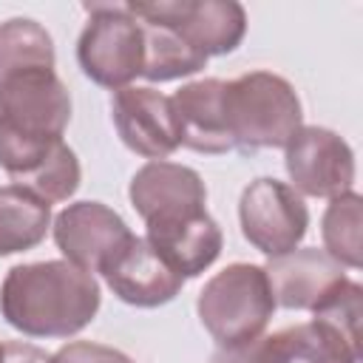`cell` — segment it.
Wrapping results in <instances>:
<instances>
[{
	"mask_svg": "<svg viewBox=\"0 0 363 363\" xmlns=\"http://www.w3.org/2000/svg\"><path fill=\"white\" fill-rule=\"evenodd\" d=\"M99 284L71 261L17 264L0 284V312L28 337H71L99 312Z\"/></svg>",
	"mask_w": 363,
	"mask_h": 363,
	"instance_id": "cell-1",
	"label": "cell"
},
{
	"mask_svg": "<svg viewBox=\"0 0 363 363\" xmlns=\"http://www.w3.org/2000/svg\"><path fill=\"white\" fill-rule=\"evenodd\" d=\"M224 119L233 147L255 153L284 147L303 125L295 88L272 71H250L224 82Z\"/></svg>",
	"mask_w": 363,
	"mask_h": 363,
	"instance_id": "cell-2",
	"label": "cell"
},
{
	"mask_svg": "<svg viewBox=\"0 0 363 363\" xmlns=\"http://www.w3.org/2000/svg\"><path fill=\"white\" fill-rule=\"evenodd\" d=\"M196 312L218 349H235L258 340L275 312V298L264 267L230 264L199 292Z\"/></svg>",
	"mask_w": 363,
	"mask_h": 363,
	"instance_id": "cell-3",
	"label": "cell"
},
{
	"mask_svg": "<svg viewBox=\"0 0 363 363\" xmlns=\"http://www.w3.org/2000/svg\"><path fill=\"white\" fill-rule=\"evenodd\" d=\"M85 11L91 17L77 40V62L82 74L102 88H128L136 77H142L145 62L139 20L125 3H88Z\"/></svg>",
	"mask_w": 363,
	"mask_h": 363,
	"instance_id": "cell-4",
	"label": "cell"
},
{
	"mask_svg": "<svg viewBox=\"0 0 363 363\" xmlns=\"http://www.w3.org/2000/svg\"><path fill=\"white\" fill-rule=\"evenodd\" d=\"M238 218L244 238L269 258L298 250L309 227V210L303 199L286 182L267 176L244 187Z\"/></svg>",
	"mask_w": 363,
	"mask_h": 363,
	"instance_id": "cell-5",
	"label": "cell"
},
{
	"mask_svg": "<svg viewBox=\"0 0 363 363\" xmlns=\"http://www.w3.org/2000/svg\"><path fill=\"white\" fill-rule=\"evenodd\" d=\"M71 94L54 68H31L0 82V128L31 139H62Z\"/></svg>",
	"mask_w": 363,
	"mask_h": 363,
	"instance_id": "cell-6",
	"label": "cell"
},
{
	"mask_svg": "<svg viewBox=\"0 0 363 363\" xmlns=\"http://www.w3.org/2000/svg\"><path fill=\"white\" fill-rule=\"evenodd\" d=\"M125 6L142 20L170 23L207 60L235 51L247 31V11L235 0H156Z\"/></svg>",
	"mask_w": 363,
	"mask_h": 363,
	"instance_id": "cell-7",
	"label": "cell"
},
{
	"mask_svg": "<svg viewBox=\"0 0 363 363\" xmlns=\"http://www.w3.org/2000/svg\"><path fill=\"white\" fill-rule=\"evenodd\" d=\"M292 190L315 199H335L354 184V153L343 136L320 125H301L284 145Z\"/></svg>",
	"mask_w": 363,
	"mask_h": 363,
	"instance_id": "cell-8",
	"label": "cell"
},
{
	"mask_svg": "<svg viewBox=\"0 0 363 363\" xmlns=\"http://www.w3.org/2000/svg\"><path fill=\"white\" fill-rule=\"evenodd\" d=\"M111 116L119 139L150 162H162L182 147V128L173 99L156 88L128 85L113 91Z\"/></svg>",
	"mask_w": 363,
	"mask_h": 363,
	"instance_id": "cell-9",
	"label": "cell"
},
{
	"mask_svg": "<svg viewBox=\"0 0 363 363\" xmlns=\"http://www.w3.org/2000/svg\"><path fill=\"white\" fill-rule=\"evenodd\" d=\"M210 363H360V354L346 346L320 320L286 326L235 349H218Z\"/></svg>",
	"mask_w": 363,
	"mask_h": 363,
	"instance_id": "cell-10",
	"label": "cell"
},
{
	"mask_svg": "<svg viewBox=\"0 0 363 363\" xmlns=\"http://www.w3.org/2000/svg\"><path fill=\"white\" fill-rule=\"evenodd\" d=\"M130 235L125 218L102 201H74L54 218V241L65 261L85 272H99L102 264Z\"/></svg>",
	"mask_w": 363,
	"mask_h": 363,
	"instance_id": "cell-11",
	"label": "cell"
},
{
	"mask_svg": "<svg viewBox=\"0 0 363 363\" xmlns=\"http://www.w3.org/2000/svg\"><path fill=\"white\" fill-rule=\"evenodd\" d=\"M102 278L113 295L130 306L153 309L173 301L184 284L147 244L145 235H128L119 250L102 264Z\"/></svg>",
	"mask_w": 363,
	"mask_h": 363,
	"instance_id": "cell-12",
	"label": "cell"
},
{
	"mask_svg": "<svg viewBox=\"0 0 363 363\" xmlns=\"http://www.w3.org/2000/svg\"><path fill=\"white\" fill-rule=\"evenodd\" d=\"M145 227H147V235H145L147 244L179 278L201 275L218 258L224 244L221 227L207 210L167 216Z\"/></svg>",
	"mask_w": 363,
	"mask_h": 363,
	"instance_id": "cell-13",
	"label": "cell"
},
{
	"mask_svg": "<svg viewBox=\"0 0 363 363\" xmlns=\"http://www.w3.org/2000/svg\"><path fill=\"white\" fill-rule=\"evenodd\" d=\"M128 196L145 224L190 210H204L207 204V187L201 176L193 167L167 159L139 167L130 179Z\"/></svg>",
	"mask_w": 363,
	"mask_h": 363,
	"instance_id": "cell-14",
	"label": "cell"
},
{
	"mask_svg": "<svg viewBox=\"0 0 363 363\" xmlns=\"http://www.w3.org/2000/svg\"><path fill=\"white\" fill-rule=\"evenodd\" d=\"M275 306L284 309H315L340 281H346L343 267L318 247L292 250L286 255L269 258L264 267Z\"/></svg>",
	"mask_w": 363,
	"mask_h": 363,
	"instance_id": "cell-15",
	"label": "cell"
},
{
	"mask_svg": "<svg viewBox=\"0 0 363 363\" xmlns=\"http://www.w3.org/2000/svg\"><path fill=\"white\" fill-rule=\"evenodd\" d=\"M170 99L179 116L184 147L207 156L233 150V139L224 119V79L207 77L187 82Z\"/></svg>",
	"mask_w": 363,
	"mask_h": 363,
	"instance_id": "cell-16",
	"label": "cell"
},
{
	"mask_svg": "<svg viewBox=\"0 0 363 363\" xmlns=\"http://www.w3.org/2000/svg\"><path fill=\"white\" fill-rule=\"evenodd\" d=\"M136 17V14H133ZM142 43H145V62L142 77L150 82H167L179 77H190L207 65V57L196 51L170 23L162 20H142Z\"/></svg>",
	"mask_w": 363,
	"mask_h": 363,
	"instance_id": "cell-17",
	"label": "cell"
},
{
	"mask_svg": "<svg viewBox=\"0 0 363 363\" xmlns=\"http://www.w3.org/2000/svg\"><path fill=\"white\" fill-rule=\"evenodd\" d=\"M51 227V204L17 184L0 187V255L37 247Z\"/></svg>",
	"mask_w": 363,
	"mask_h": 363,
	"instance_id": "cell-18",
	"label": "cell"
},
{
	"mask_svg": "<svg viewBox=\"0 0 363 363\" xmlns=\"http://www.w3.org/2000/svg\"><path fill=\"white\" fill-rule=\"evenodd\" d=\"M31 68H54L51 34L28 17L0 23V82Z\"/></svg>",
	"mask_w": 363,
	"mask_h": 363,
	"instance_id": "cell-19",
	"label": "cell"
},
{
	"mask_svg": "<svg viewBox=\"0 0 363 363\" xmlns=\"http://www.w3.org/2000/svg\"><path fill=\"white\" fill-rule=\"evenodd\" d=\"M360 204H363V199L354 190L335 196L320 221L323 252L349 269H357L363 264V258H360Z\"/></svg>",
	"mask_w": 363,
	"mask_h": 363,
	"instance_id": "cell-20",
	"label": "cell"
},
{
	"mask_svg": "<svg viewBox=\"0 0 363 363\" xmlns=\"http://www.w3.org/2000/svg\"><path fill=\"white\" fill-rule=\"evenodd\" d=\"M82 170H79V159L77 153L62 142L28 179H23L17 187H26L28 193L40 196L43 201L54 204V201H68L77 187H79Z\"/></svg>",
	"mask_w": 363,
	"mask_h": 363,
	"instance_id": "cell-21",
	"label": "cell"
},
{
	"mask_svg": "<svg viewBox=\"0 0 363 363\" xmlns=\"http://www.w3.org/2000/svg\"><path fill=\"white\" fill-rule=\"evenodd\" d=\"M360 312H363V289L354 281H340L315 309V320L329 326L346 346L360 354Z\"/></svg>",
	"mask_w": 363,
	"mask_h": 363,
	"instance_id": "cell-22",
	"label": "cell"
},
{
	"mask_svg": "<svg viewBox=\"0 0 363 363\" xmlns=\"http://www.w3.org/2000/svg\"><path fill=\"white\" fill-rule=\"evenodd\" d=\"M51 363H133V360L119 349L91 343V340H74V343H65L60 352H54Z\"/></svg>",
	"mask_w": 363,
	"mask_h": 363,
	"instance_id": "cell-23",
	"label": "cell"
},
{
	"mask_svg": "<svg viewBox=\"0 0 363 363\" xmlns=\"http://www.w3.org/2000/svg\"><path fill=\"white\" fill-rule=\"evenodd\" d=\"M3 363H51V354H45L31 343L11 340V343H3Z\"/></svg>",
	"mask_w": 363,
	"mask_h": 363,
	"instance_id": "cell-24",
	"label": "cell"
},
{
	"mask_svg": "<svg viewBox=\"0 0 363 363\" xmlns=\"http://www.w3.org/2000/svg\"><path fill=\"white\" fill-rule=\"evenodd\" d=\"M0 363H3V343H0Z\"/></svg>",
	"mask_w": 363,
	"mask_h": 363,
	"instance_id": "cell-25",
	"label": "cell"
}]
</instances>
